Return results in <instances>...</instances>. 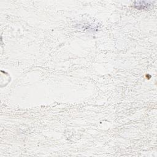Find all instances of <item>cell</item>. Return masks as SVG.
Here are the masks:
<instances>
[{
  "instance_id": "obj_1",
  "label": "cell",
  "mask_w": 157,
  "mask_h": 157,
  "mask_svg": "<svg viewBox=\"0 0 157 157\" xmlns=\"http://www.w3.org/2000/svg\"><path fill=\"white\" fill-rule=\"evenodd\" d=\"M136 4H135L134 6H136V8H139L140 7V8L145 9V8H148V6H150V4H149V2L147 1H139V2H135Z\"/></svg>"
}]
</instances>
